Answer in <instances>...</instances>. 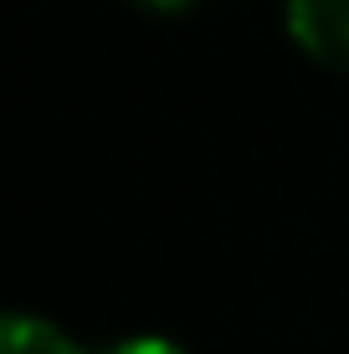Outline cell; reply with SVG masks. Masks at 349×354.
Returning a JSON list of instances; mask_svg holds the SVG:
<instances>
[{
  "label": "cell",
  "mask_w": 349,
  "mask_h": 354,
  "mask_svg": "<svg viewBox=\"0 0 349 354\" xmlns=\"http://www.w3.org/2000/svg\"><path fill=\"white\" fill-rule=\"evenodd\" d=\"M287 36L329 72H349V0H287Z\"/></svg>",
  "instance_id": "cell-1"
},
{
  "label": "cell",
  "mask_w": 349,
  "mask_h": 354,
  "mask_svg": "<svg viewBox=\"0 0 349 354\" xmlns=\"http://www.w3.org/2000/svg\"><path fill=\"white\" fill-rule=\"evenodd\" d=\"M0 354H82L77 339L67 328H57L52 319L36 313H6L0 319Z\"/></svg>",
  "instance_id": "cell-2"
},
{
  "label": "cell",
  "mask_w": 349,
  "mask_h": 354,
  "mask_svg": "<svg viewBox=\"0 0 349 354\" xmlns=\"http://www.w3.org/2000/svg\"><path fill=\"white\" fill-rule=\"evenodd\" d=\"M144 10H160V16H175V10H190L196 0H139Z\"/></svg>",
  "instance_id": "cell-4"
},
{
  "label": "cell",
  "mask_w": 349,
  "mask_h": 354,
  "mask_svg": "<svg viewBox=\"0 0 349 354\" xmlns=\"http://www.w3.org/2000/svg\"><path fill=\"white\" fill-rule=\"evenodd\" d=\"M108 354H185L175 344V339H160V334H134V339H124V344H113Z\"/></svg>",
  "instance_id": "cell-3"
}]
</instances>
